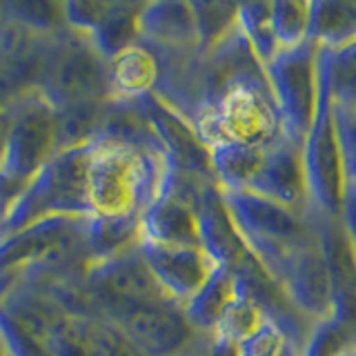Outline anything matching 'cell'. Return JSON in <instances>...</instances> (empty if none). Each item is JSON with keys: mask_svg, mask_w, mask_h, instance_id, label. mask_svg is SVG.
<instances>
[{"mask_svg": "<svg viewBox=\"0 0 356 356\" xmlns=\"http://www.w3.org/2000/svg\"><path fill=\"white\" fill-rule=\"evenodd\" d=\"M154 194L147 161L120 143H103L83 154V205L100 220L134 214Z\"/></svg>", "mask_w": 356, "mask_h": 356, "instance_id": "cell-1", "label": "cell"}, {"mask_svg": "<svg viewBox=\"0 0 356 356\" xmlns=\"http://www.w3.org/2000/svg\"><path fill=\"white\" fill-rule=\"evenodd\" d=\"M200 136L220 147H252L274 129V116L254 89L236 85L222 96L214 111L198 120Z\"/></svg>", "mask_w": 356, "mask_h": 356, "instance_id": "cell-2", "label": "cell"}, {"mask_svg": "<svg viewBox=\"0 0 356 356\" xmlns=\"http://www.w3.org/2000/svg\"><path fill=\"white\" fill-rule=\"evenodd\" d=\"M51 140V122L38 114H31L18 125H11L5 165L16 176L29 174L36 167L42 156L49 149Z\"/></svg>", "mask_w": 356, "mask_h": 356, "instance_id": "cell-3", "label": "cell"}, {"mask_svg": "<svg viewBox=\"0 0 356 356\" xmlns=\"http://www.w3.org/2000/svg\"><path fill=\"white\" fill-rule=\"evenodd\" d=\"M159 76V65L156 58L143 47H125L116 54L114 60V83L122 94L140 96L149 92Z\"/></svg>", "mask_w": 356, "mask_h": 356, "instance_id": "cell-4", "label": "cell"}, {"mask_svg": "<svg viewBox=\"0 0 356 356\" xmlns=\"http://www.w3.org/2000/svg\"><path fill=\"white\" fill-rule=\"evenodd\" d=\"M170 330H174V318L159 307H138L127 314L131 341H138L149 352L161 354V350L170 345Z\"/></svg>", "mask_w": 356, "mask_h": 356, "instance_id": "cell-5", "label": "cell"}, {"mask_svg": "<svg viewBox=\"0 0 356 356\" xmlns=\"http://www.w3.org/2000/svg\"><path fill=\"white\" fill-rule=\"evenodd\" d=\"M265 325L263 314L259 307H254L252 303H245V300H234L222 307L220 316H218V330L229 343H245L252 339L256 332Z\"/></svg>", "mask_w": 356, "mask_h": 356, "instance_id": "cell-6", "label": "cell"}, {"mask_svg": "<svg viewBox=\"0 0 356 356\" xmlns=\"http://www.w3.org/2000/svg\"><path fill=\"white\" fill-rule=\"evenodd\" d=\"M283 337L274 325H265L252 339L238 345V356H281Z\"/></svg>", "mask_w": 356, "mask_h": 356, "instance_id": "cell-7", "label": "cell"}, {"mask_svg": "<svg viewBox=\"0 0 356 356\" xmlns=\"http://www.w3.org/2000/svg\"><path fill=\"white\" fill-rule=\"evenodd\" d=\"M70 83L76 92H81L83 87H92L98 81L96 65L89 58H76L67 65V70L63 72V83Z\"/></svg>", "mask_w": 356, "mask_h": 356, "instance_id": "cell-8", "label": "cell"}, {"mask_svg": "<svg viewBox=\"0 0 356 356\" xmlns=\"http://www.w3.org/2000/svg\"><path fill=\"white\" fill-rule=\"evenodd\" d=\"M9 131H11V120L0 111V163H5V154H7V140H9Z\"/></svg>", "mask_w": 356, "mask_h": 356, "instance_id": "cell-9", "label": "cell"}]
</instances>
